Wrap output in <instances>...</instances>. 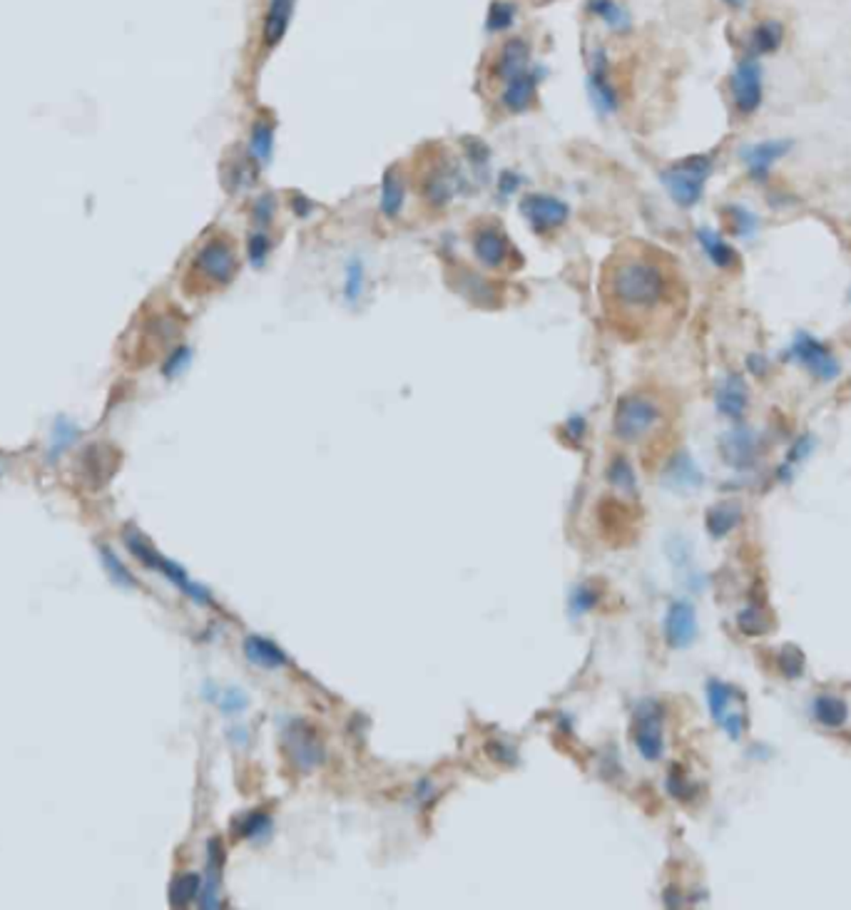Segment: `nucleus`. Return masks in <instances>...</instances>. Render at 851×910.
<instances>
[{"mask_svg": "<svg viewBox=\"0 0 851 910\" xmlns=\"http://www.w3.org/2000/svg\"><path fill=\"white\" fill-rule=\"evenodd\" d=\"M247 706H250V699H247V694L242 692V689H237V687L227 689V692L222 694V699H219V709L224 714H242Z\"/></svg>", "mask_w": 851, "mask_h": 910, "instance_id": "c03bdc74", "label": "nucleus"}, {"mask_svg": "<svg viewBox=\"0 0 851 910\" xmlns=\"http://www.w3.org/2000/svg\"><path fill=\"white\" fill-rule=\"evenodd\" d=\"M518 182H520V179H518V175H516V172H510V169H508V172H503V175H500V192H503V195L508 197L513 189H518Z\"/></svg>", "mask_w": 851, "mask_h": 910, "instance_id": "09e8293b", "label": "nucleus"}, {"mask_svg": "<svg viewBox=\"0 0 851 910\" xmlns=\"http://www.w3.org/2000/svg\"><path fill=\"white\" fill-rule=\"evenodd\" d=\"M605 299L625 319H650L670 306L677 296L673 267L657 249L623 247L605 264Z\"/></svg>", "mask_w": 851, "mask_h": 910, "instance_id": "f257e3e1", "label": "nucleus"}, {"mask_svg": "<svg viewBox=\"0 0 851 910\" xmlns=\"http://www.w3.org/2000/svg\"><path fill=\"white\" fill-rule=\"evenodd\" d=\"M75 438H78V428H75L73 423H68V421H58V425H55V433H52L50 455L63 453L65 448H70V445L75 443Z\"/></svg>", "mask_w": 851, "mask_h": 910, "instance_id": "a19ab883", "label": "nucleus"}, {"mask_svg": "<svg viewBox=\"0 0 851 910\" xmlns=\"http://www.w3.org/2000/svg\"><path fill=\"white\" fill-rule=\"evenodd\" d=\"M794 142L784 140V137H774V140H759V142H749L739 150V159L747 169V175L752 179H767L772 175V169L777 162H782L784 157L792 152Z\"/></svg>", "mask_w": 851, "mask_h": 910, "instance_id": "ddd939ff", "label": "nucleus"}, {"mask_svg": "<svg viewBox=\"0 0 851 910\" xmlns=\"http://www.w3.org/2000/svg\"><path fill=\"white\" fill-rule=\"evenodd\" d=\"M520 214L526 217L533 232L538 234H551L555 229H561L568 217H571V207L568 202H563L555 195H545V192H530L520 202Z\"/></svg>", "mask_w": 851, "mask_h": 910, "instance_id": "9d476101", "label": "nucleus"}, {"mask_svg": "<svg viewBox=\"0 0 851 910\" xmlns=\"http://www.w3.org/2000/svg\"><path fill=\"white\" fill-rule=\"evenodd\" d=\"M697 244L705 251V257L709 259V264L717 269H732L737 267V249L732 247L717 229L700 227L695 232Z\"/></svg>", "mask_w": 851, "mask_h": 910, "instance_id": "412c9836", "label": "nucleus"}, {"mask_svg": "<svg viewBox=\"0 0 851 910\" xmlns=\"http://www.w3.org/2000/svg\"><path fill=\"white\" fill-rule=\"evenodd\" d=\"M588 95L592 107L602 117H610L620 110V93L610 77V62L605 50H592L590 68H588Z\"/></svg>", "mask_w": 851, "mask_h": 910, "instance_id": "f8f14e48", "label": "nucleus"}, {"mask_svg": "<svg viewBox=\"0 0 851 910\" xmlns=\"http://www.w3.org/2000/svg\"><path fill=\"white\" fill-rule=\"evenodd\" d=\"M125 542H127V548H130V552H133V555H137V558L142 560L147 568L160 569V572H162V575H165V578L169 579L172 585H177L179 590L188 595L189 600L199 602V605H212L209 592L205 590V587L195 585V582L188 578V572L179 568V565H175L172 560L162 558L160 552H155V550L150 548L145 540H142V535H137V532H127Z\"/></svg>", "mask_w": 851, "mask_h": 910, "instance_id": "1a4fd4ad", "label": "nucleus"}, {"mask_svg": "<svg viewBox=\"0 0 851 910\" xmlns=\"http://www.w3.org/2000/svg\"><path fill=\"white\" fill-rule=\"evenodd\" d=\"M277 214V199L274 195H261L254 205H252V219L257 227H270Z\"/></svg>", "mask_w": 851, "mask_h": 910, "instance_id": "ea45409f", "label": "nucleus"}, {"mask_svg": "<svg viewBox=\"0 0 851 910\" xmlns=\"http://www.w3.org/2000/svg\"><path fill=\"white\" fill-rule=\"evenodd\" d=\"M729 95H732V105L739 114H755L762 107L764 100V70L762 62L755 55H745L739 58L732 77H729Z\"/></svg>", "mask_w": 851, "mask_h": 910, "instance_id": "423d86ee", "label": "nucleus"}, {"mask_svg": "<svg viewBox=\"0 0 851 910\" xmlns=\"http://www.w3.org/2000/svg\"><path fill=\"white\" fill-rule=\"evenodd\" d=\"M784 42V25L774 18L759 21L747 35V55L762 58V55H772L777 52Z\"/></svg>", "mask_w": 851, "mask_h": 910, "instance_id": "5701e85b", "label": "nucleus"}, {"mask_svg": "<svg viewBox=\"0 0 851 910\" xmlns=\"http://www.w3.org/2000/svg\"><path fill=\"white\" fill-rule=\"evenodd\" d=\"M722 3H725L727 8H732V11H745L749 0H722Z\"/></svg>", "mask_w": 851, "mask_h": 910, "instance_id": "603ef678", "label": "nucleus"}, {"mask_svg": "<svg viewBox=\"0 0 851 910\" xmlns=\"http://www.w3.org/2000/svg\"><path fill=\"white\" fill-rule=\"evenodd\" d=\"M664 483L675 487V490H692V487L702 486V470L695 466V460L690 455L677 453L667 466Z\"/></svg>", "mask_w": 851, "mask_h": 910, "instance_id": "a878e982", "label": "nucleus"}, {"mask_svg": "<svg viewBox=\"0 0 851 910\" xmlns=\"http://www.w3.org/2000/svg\"><path fill=\"white\" fill-rule=\"evenodd\" d=\"M406 199V177L398 167H389L381 179V192H379V209L386 219H396L404 209Z\"/></svg>", "mask_w": 851, "mask_h": 910, "instance_id": "4be33fe9", "label": "nucleus"}, {"mask_svg": "<svg viewBox=\"0 0 851 910\" xmlns=\"http://www.w3.org/2000/svg\"><path fill=\"white\" fill-rule=\"evenodd\" d=\"M199 886H202V880H199L197 873H182V876H177L175 883H172V888H169V903H172L175 908H185L188 903H192V900L199 896Z\"/></svg>", "mask_w": 851, "mask_h": 910, "instance_id": "72a5a7b5", "label": "nucleus"}, {"mask_svg": "<svg viewBox=\"0 0 851 910\" xmlns=\"http://www.w3.org/2000/svg\"><path fill=\"white\" fill-rule=\"evenodd\" d=\"M784 359L801 366L804 371H810L821 383L834 381L841 373V363L837 359V353L831 351L821 339H817V336H811L807 332H800L792 339L787 351H784Z\"/></svg>", "mask_w": 851, "mask_h": 910, "instance_id": "20e7f679", "label": "nucleus"}, {"mask_svg": "<svg viewBox=\"0 0 851 910\" xmlns=\"http://www.w3.org/2000/svg\"><path fill=\"white\" fill-rule=\"evenodd\" d=\"M663 421V405L650 394H627L623 396L613 414V431L625 443H637L653 433Z\"/></svg>", "mask_w": 851, "mask_h": 910, "instance_id": "7ed1b4c3", "label": "nucleus"}, {"mask_svg": "<svg viewBox=\"0 0 851 910\" xmlns=\"http://www.w3.org/2000/svg\"><path fill=\"white\" fill-rule=\"evenodd\" d=\"M281 744H284V754L289 759V764L304 771V774L322 766L324 759H326L322 739L314 732V726L307 724L304 719H291L284 729Z\"/></svg>", "mask_w": 851, "mask_h": 910, "instance_id": "6e6552de", "label": "nucleus"}, {"mask_svg": "<svg viewBox=\"0 0 851 910\" xmlns=\"http://www.w3.org/2000/svg\"><path fill=\"white\" fill-rule=\"evenodd\" d=\"M456 192V175L453 169H448L446 165L431 169L424 179V197L434 205V207H446L448 202L453 199Z\"/></svg>", "mask_w": 851, "mask_h": 910, "instance_id": "393cba45", "label": "nucleus"}, {"mask_svg": "<svg viewBox=\"0 0 851 910\" xmlns=\"http://www.w3.org/2000/svg\"><path fill=\"white\" fill-rule=\"evenodd\" d=\"M267 831H270V814H264V811H254V814H250V816L244 818V824H242V828H239V836L257 838V836H264Z\"/></svg>", "mask_w": 851, "mask_h": 910, "instance_id": "79ce46f5", "label": "nucleus"}, {"mask_svg": "<svg viewBox=\"0 0 851 910\" xmlns=\"http://www.w3.org/2000/svg\"><path fill=\"white\" fill-rule=\"evenodd\" d=\"M715 405L719 414L739 423L745 414H747L749 405V391L745 378L739 373H727L725 378L719 381L715 391Z\"/></svg>", "mask_w": 851, "mask_h": 910, "instance_id": "a211bd4d", "label": "nucleus"}, {"mask_svg": "<svg viewBox=\"0 0 851 910\" xmlns=\"http://www.w3.org/2000/svg\"><path fill=\"white\" fill-rule=\"evenodd\" d=\"M530 65H533V62H530L528 41H523V38H510V41L503 42V48H500L499 58H496V65H493V73H496V77H500V80L506 83L510 77L526 73Z\"/></svg>", "mask_w": 851, "mask_h": 910, "instance_id": "aec40b11", "label": "nucleus"}, {"mask_svg": "<svg viewBox=\"0 0 851 910\" xmlns=\"http://www.w3.org/2000/svg\"><path fill=\"white\" fill-rule=\"evenodd\" d=\"M103 552V562H105V568L110 569V575H113V579L117 582V585H123V587H135V579H133V575L127 572V568L120 562V560L114 558L113 552L107 548H103L100 550Z\"/></svg>", "mask_w": 851, "mask_h": 910, "instance_id": "37998d69", "label": "nucleus"}, {"mask_svg": "<svg viewBox=\"0 0 851 910\" xmlns=\"http://www.w3.org/2000/svg\"><path fill=\"white\" fill-rule=\"evenodd\" d=\"M513 21H516V5H513V3H506V0L490 3L489 18H486V28H489V32L508 31L510 25H513Z\"/></svg>", "mask_w": 851, "mask_h": 910, "instance_id": "e433bc0d", "label": "nucleus"}, {"mask_svg": "<svg viewBox=\"0 0 851 910\" xmlns=\"http://www.w3.org/2000/svg\"><path fill=\"white\" fill-rule=\"evenodd\" d=\"M471 249L480 267L500 269L508 264L510 239L496 222H483L471 232Z\"/></svg>", "mask_w": 851, "mask_h": 910, "instance_id": "4468645a", "label": "nucleus"}, {"mask_svg": "<svg viewBox=\"0 0 851 910\" xmlns=\"http://www.w3.org/2000/svg\"><path fill=\"white\" fill-rule=\"evenodd\" d=\"M244 654L252 664H257L261 669H279V667H287L289 660L287 654L281 652L279 647L274 644L271 640H264L260 634H250L244 640Z\"/></svg>", "mask_w": 851, "mask_h": 910, "instance_id": "b1692460", "label": "nucleus"}, {"mask_svg": "<svg viewBox=\"0 0 851 910\" xmlns=\"http://www.w3.org/2000/svg\"><path fill=\"white\" fill-rule=\"evenodd\" d=\"M294 5L297 0H270L267 13H264V23H261V45L271 50L281 42V38L289 31L291 15H294Z\"/></svg>", "mask_w": 851, "mask_h": 910, "instance_id": "6ab92c4d", "label": "nucleus"}, {"mask_svg": "<svg viewBox=\"0 0 851 910\" xmlns=\"http://www.w3.org/2000/svg\"><path fill=\"white\" fill-rule=\"evenodd\" d=\"M667 788H670V794H673V796H677V798H687V796H690V794H692V788H690V784H687V778H685V776L677 774V769H673V774H670V781H667Z\"/></svg>", "mask_w": 851, "mask_h": 910, "instance_id": "de8ad7c7", "label": "nucleus"}, {"mask_svg": "<svg viewBox=\"0 0 851 910\" xmlns=\"http://www.w3.org/2000/svg\"><path fill=\"white\" fill-rule=\"evenodd\" d=\"M737 627L739 632H745L747 637H759V634H767L774 627V622L769 617L767 612L762 610L759 605H749L745 610L737 614Z\"/></svg>", "mask_w": 851, "mask_h": 910, "instance_id": "2f4dec72", "label": "nucleus"}, {"mask_svg": "<svg viewBox=\"0 0 851 910\" xmlns=\"http://www.w3.org/2000/svg\"><path fill=\"white\" fill-rule=\"evenodd\" d=\"M811 714H814V719H817L821 726H827V729H839V726L846 724V719H849V704L844 702L841 696H837V694H819V696L811 702Z\"/></svg>", "mask_w": 851, "mask_h": 910, "instance_id": "bb28decb", "label": "nucleus"}, {"mask_svg": "<svg viewBox=\"0 0 851 910\" xmlns=\"http://www.w3.org/2000/svg\"><path fill=\"white\" fill-rule=\"evenodd\" d=\"M271 152H274V123L267 114H260L250 132V155L257 162H270Z\"/></svg>", "mask_w": 851, "mask_h": 910, "instance_id": "c756f323", "label": "nucleus"}, {"mask_svg": "<svg viewBox=\"0 0 851 910\" xmlns=\"http://www.w3.org/2000/svg\"><path fill=\"white\" fill-rule=\"evenodd\" d=\"M291 209H294L299 217H307V214L312 212V202L307 197H301V195H294V199H291Z\"/></svg>", "mask_w": 851, "mask_h": 910, "instance_id": "3c124183", "label": "nucleus"}, {"mask_svg": "<svg viewBox=\"0 0 851 910\" xmlns=\"http://www.w3.org/2000/svg\"><path fill=\"white\" fill-rule=\"evenodd\" d=\"M742 523V507L737 503H717L707 510V532L712 538H727Z\"/></svg>", "mask_w": 851, "mask_h": 910, "instance_id": "cd10ccee", "label": "nucleus"}, {"mask_svg": "<svg viewBox=\"0 0 851 910\" xmlns=\"http://www.w3.org/2000/svg\"><path fill=\"white\" fill-rule=\"evenodd\" d=\"M588 11L595 18H600L610 31H630V13L625 11L620 3H615V0H588Z\"/></svg>", "mask_w": 851, "mask_h": 910, "instance_id": "7c9ffc66", "label": "nucleus"}, {"mask_svg": "<svg viewBox=\"0 0 851 910\" xmlns=\"http://www.w3.org/2000/svg\"><path fill=\"white\" fill-rule=\"evenodd\" d=\"M707 704H709L712 719L725 729L729 739H742L749 724L747 702H745L742 692L735 689L732 684L712 679V682H707Z\"/></svg>", "mask_w": 851, "mask_h": 910, "instance_id": "39448f33", "label": "nucleus"}, {"mask_svg": "<svg viewBox=\"0 0 851 910\" xmlns=\"http://www.w3.org/2000/svg\"><path fill=\"white\" fill-rule=\"evenodd\" d=\"M195 269L199 271V277L215 287H227L234 281L239 271V257L237 249L232 247V241L224 237H215L205 241L199 247L197 257H195Z\"/></svg>", "mask_w": 851, "mask_h": 910, "instance_id": "0eeeda50", "label": "nucleus"}, {"mask_svg": "<svg viewBox=\"0 0 851 910\" xmlns=\"http://www.w3.org/2000/svg\"><path fill=\"white\" fill-rule=\"evenodd\" d=\"M849 296H851V291H849Z\"/></svg>", "mask_w": 851, "mask_h": 910, "instance_id": "864d4df0", "label": "nucleus"}, {"mask_svg": "<svg viewBox=\"0 0 851 910\" xmlns=\"http://www.w3.org/2000/svg\"><path fill=\"white\" fill-rule=\"evenodd\" d=\"M188 363H189V349L182 346V349H177V351L169 356V361L165 363V376H177Z\"/></svg>", "mask_w": 851, "mask_h": 910, "instance_id": "49530a36", "label": "nucleus"}, {"mask_svg": "<svg viewBox=\"0 0 851 910\" xmlns=\"http://www.w3.org/2000/svg\"><path fill=\"white\" fill-rule=\"evenodd\" d=\"M270 251H271L270 234L261 232V229L252 232L250 239H247V259H250L252 267H257V269L264 267V261L270 259Z\"/></svg>", "mask_w": 851, "mask_h": 910, "instance_id": "4c0bfd02", "label": "nucleus"}, {"mask_svg": "<svg viewBox=\"0 0 851 910\" xmlns=\"http://www.w3.org/2000/svg\"><path fill=\"white\" fill-rule=\"evenodd\" d=\"M633 742L637 751L647 761H657L664 751L663 736V712L657 702H643L635 709L633 719Z\"/></svg>", "mask_w": 851, "mask_h": 910, "instance_id": "9b49d317", "label": "nucleus"}, {"mask_svg": "<svg viewBox=\"0 0 851 910\" xmlns=\"http://www.w3.org/2000/svg\"><path fill=\"white\" fill-rule=\"evenodd\" d=\"M363 284H366V269L359 259H352L343 269V299L353 304V301L361 299L363 294Z\"/></svg>", "mask_w": 851, "mask_h": 910, "instance_id": "f704fd0d", "label": "nucleus"}, {"mask_svg": "<svg viewBox=\"0 0 851 910\" xmlns=\"http://www.w3.org/2000/svg\"><path fill=\"white\" fill-rule=\"evenodd\" d=\"M725 222L729 224V232L739 239H755L762 229V219L752 209L745 207L742 202H732L725 207Z\"/></svg>", "mask_w": 851, "mask_h": 910, "instance_id": "c85d7f7f", "label": "nucleus"}, {"mask_svg": "<svg viewBox=\"0 0 851 910\" xmlns=\"http://www.w3.org/2000/svg\"><path fill=\"white\" fill-rule=\"evenodd\" d=\"M595 592L590 590V587H581V590H575L572 592V597H571V610H572V614H582V612H588L595 605Z\"/></svg>", "mask_w": 851, "mask_h": 910, "instance_id": "a18cd8bd", "label": "nucleus"}, {"mask_svg": "<svg viewBox=\"0 0 851 910\" xmlns=\"http://www.w3.org/2000/svg\"><path fill=\"white\" fill-rule=\"evenodd\" d=\"M747 366H749V371L755 373V376H764L767 373V369H769V363H767V359L764 356H749L747 359Z\"/></svg>", "mask_w": 851, "mask_h": 910, "instance_id": "8fccbe9b", "label": "nucleus"}, {"mask_svg": "<svg viewBox=\"0 0 851 910\" xmlns=\"http://www.w3.org/2000/svg\"><path fill=\"white\" fill-rule=\"evenodd\" d=\"M777 667L787 679H800L804 672V652L797 644H784L777 654Z\"/></svg>", "mask_w": 851, "mask_h": 910, "instance_id": "c9c22d12", "label": "nucleus"}, {"mask_svg": "<svg viewBox=\"0 0 851 910\" xmlns=\"http://www.w3.org/2000/svg\"><path fill=\"white\" fill-rule=\"evenodd\" d=\"M538 83H540V70L530 65L526 73L516 75L503 83V93H500V105L503 110L510 114H520L530 110V105L535 103V95H538Z\"/></svg>", "mask_w": 851, "mask_h": 910, "instance_id": "f3484780", "label": "nucleus"}, {"mask_svg": "<svg viewBox=\"0 0 851 910\" xmlns=\"http://www.w3.org/2000/svg\"><path fill=\"white\" fill-rule=\"evenodd\" d=\"M811 450H814V435H810V433L800 435V438L794 441V445L789 448L784 463L779 466V470H777L779 480H789V478H792V473H794V468L800 466L801 460H807Z\"/></svg>", "mask_w": 851, "mask_h": 910, "instance_id": "473e14b6", "label": "nucleus"}, {"mask_svg": "<svg viewBox=\"0 0 851 910\" xmlns=\"http://www.w3.org/2000/svg\"><path fill=\"white\" fill-rule=\"evenodd\" d=\"M608 480H610L615 487L625 490V493H635V473L623 455H618L613 463H610V468H608Z\"/></svg>", "mask_w": 851, "mask_h": 910, "instance_id": "58836bf2", "label": "nucleus"}, {"mask_svg": "<svg viewBox=\"0 0 851 910\" xmlns=\"http://www.w3.org/2000/svg\"><path fill=\"white\" fill-rule=\"evenodd\" d=\"M715 172V159L709 155H690L664 169L660 179L677 207L690 209L705 195L707 179Z\"/></svg>", "mask_w": 851, "mask_h": 910, "instance_id": "f03ea898", "label": "nucleus"}, {"mask_svg": "<svg viewBox=\"0 0 851 910\" xmlns=\"http://www.w3.org/2000/svg\"><path fill=\"white\" fill-rule=\"evenodd\" d=\"M719 450H722V458H725L727 466L745 470V468H752L759 460L762 443H759V435L752 428H747V425H742V421H739L732 431H727L722 435Z\"/></svg>", "mask_w": 851, "mask_h": 910, "instance_id": "2eb2a0df", "label": "nucleus"}, {"mask_svg": "<svg viewBox=\"0 0 851 910\" xmlns=\"http://www.w3.org/2000/svg\"><path fill=\"white\" fill-rule=\"evenodd\" d=\"M664 637L675 650H687L697 640V612L690 602L677 600L670 605L664 614Z\"/></svg>", "mask_w": 851, "mask_h": 910, "instance_id": "dca6fc26", "label": "nucleus"}]
</instances>
